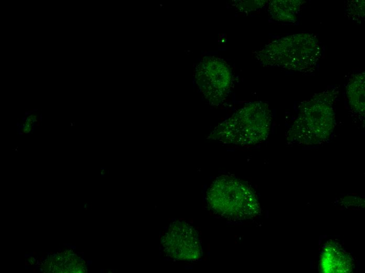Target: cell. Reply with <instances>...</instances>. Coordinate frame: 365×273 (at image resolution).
I'll return each instance as SVG.
<instances>
[{
  "instance_id": "6da1fadb",
  "label": "cell",
  "mask_w": 365,
  "mask_h": 273,
  "mask_svg": "<svg viewBox=\"0 0 365 273\" xmlns=\"http://www.w3.org/2000/svg\"><path fill=\"white\" fill-rule=\"evenodd\" d=\"M206 200L209 212L231 222L253 219L261 212L251 185L232 175L216 178L206 192Z\"/></svg>"
},
{
  "instance_id": "7a4b0ae2",
  "label": "cell",
  "mask_w": 365,
  "mask_h": 273,
  "mask_svg": "<svg viewBox=\"0 0 365 273\" xmlns=\"http://www.w3.org/2000/svg\"><path fill=\"white\" fill-rule=\"evenodd\" d=\"M271 120L268 105L256 101L246 105L221 123L208 138L225 144L255 145L268 137Z\"/></svg>"
},
{
  "instance_id": "3957f363",
  "label": "cell",
  "mask_w": 365,
  "mask_h": 273,
  "mask_svg": "<svg viewBox=\"0 0 365 273\" xmlns=\"http://www.w3.org/2000/svg\"><path fill=\"white\" fill-rule=\"evenodd\" d=\"M321 50L315 36L308 34L290 35L266 45L256 58L267 66L307 72L316 66Z\"/></svg>"
},
{
  "instance_id": "277c9868",
  "label": "cell",
  "mask_w": 365,
  "mask_h": 273,
  "mask_svg": "<svg viewBox=\"0 0 365 273\" xmlns=\"http://www.w3.org/2000/svg\"><path fill=\"white\" fill-rule=\"evenodd\" d=\"M333 100V93L325 92L302 103L298 118L288 131V140L305 145L326 141L336 124Z\"/></svg>"
},
{
  "instance_id": "5b68a950",
  "label": "cell",
  "mask_w": 365,
  "mask_h": 273,
  "mask_svg": "<svg viewBox=\"0 0 365 273\" xmlns=\"http://www.w3.org/2000/svg\"><path fill=\"white\" fill-rule=\"evenodd\" d=\"M197 83L209 104L218 106L226 99L231 88V68L223 59L206 57L198 66Z\"/></svg>"
},
{
  "instance_id": "8992f818",
  "label": "cell",
  "mask_w": 365,
  "mask_h": 273,
  "mask_svg": "<svg viewBox=\"0 0 365 273\" xmlns=\"http://www.w3.org/2000/svg\"><path fill=\"white\" fill-rule=\"evenodd\" d=\"M161 243L166 254L177 260L195 261L203 255L198 232L184 221L170 224Z\"/></svg>"
},
{
  "instance_id": "52a82bcc",
  "label": "cell",
  "mask_w": 365,
  "mask_h": 273,
  "mask_svg": "<svg viewBox=\"0 0 365 273\" xmlns=\"http://www.w3.org/2000/svg\"><path fill=\"white\" fill-rule=\"evenodd\" d=\"M321 267L323 273H349L352 270V261L338 244L330 243L324 248Z\"/></svg>"
},
{
  "instance_id": "ba28073f",
  "label": "cell",
  "mask_w": 365,
  "mask_h": 273,
  "mask_svg": "<svg viewBox=\"0 0 365 273\" xmlns=\"http://www.w3.org/2000/svg\"><path fill=\"white\" fill-rule=\"evenodd\" d=\"M304 1L298 0H275L269 6V11L275 20L278 21L294 22L297 20Z\"/></svg>"
},
{
  "instance_id": "9c48e42d",
  "label": "cell",
  "mask_w": 365,
  "mask_h": 273,
  "mask_svg": "<svg viewBox=\"0 0 365 273\" xmlns=\"http://www.w3.org/2000/svg\"><path fill=\"white\" fill-rule=\"evenodd\" d=\"M365 73L355 75L349 82L347 94L351 107L360 114L365 115Z\"/></svg>"
},
{
  "instance_id": "30bf717a",
  "label": "cell",
  "mask_w": 365,
  "mask_h": 273,
  "mask_svg": "<svg viewBox=\"0 0 365 273\" xmlns=\"http://www.w3.org/2000/svg\"><path fill=\"white\" fill-rule=\"evenodd\" d=\"M347 11L353 20L362 21L365 17V1H354L349 2Z\"/></svg>"
},
{
  "instance_id": "8fae6325",
  "label": "cell",
  "mask_w": 365,
  "mask_h": 273,
  "mask_svg": "<svg viewBox=\"0 0 365 273\" xmlns=\"http://www.w3.org/2000/svg\"><path fill=\"white\" fill-rule=\"evenodd\" d=\"M236 3V6L241 11H252L262 7L266 1H239Z\"/></svg>"
},
{
  "instance_id": "7c38bea8",
  "label": "cell",
  "mask_w": 365,
  "mask_h": 273,
  "mask_svg": "<svg viewBox=\"0 0 365 273\" xmlns=\"http://www.w3.org/2000/svg\"><path fill=\"white\" fill-rule=\"evenodd\" d=\"M30 128H31L30 126H26L25 127V133H26V134L29 133V132H30Z\"/></svg>"
},
{
  "instance_id": "4fadbf2b",
  "label": "cell",
  "mask_w": 365,
  "mask_h": 273,
  "mask_svg": "<svg viewBox=\"0 0 365 273\" xmlns=\"http://www.w3.org/2000/svg\"><path fill=\"white\" fill-rule=\"evenodd\" d=\"M39 121H42V114L41 115L40 118V119H39Z\"/></svg>"
},
{
  "instance_id": "5bb4252c",
  "label": "cell",
  "mask_w": 365,
  "mask_h": 273,
  "mask_svg": "<svg viewBox=\"0 0 365 273\" xmlns=\"http://www.w3.org/2000/svg\"><path fill=\"white\" fill-rule=\"evenodd\" d=\"M19 133L20 135H24L25 134L22 133V132L19 131Z\"/></svg>"
},
{
  "instance_id": "9a60e30c",
  "label": "cell",
  "mask_w": 365,
  "mask_h": 273,
  "mask_svg": "<svg viewBox=\"0 0 365 273\" xmlns=\"http://www.w3.org/2000/svg\"><path fill=\"white\" fill-rule=\"evenodd\" d=\"M29 114V112H26V113H25V116H28V115Z\"/></svg>"
},
{
  "instance_id": "2e32d148",
  "label": "cell",
  "mask_w": 365,
  "mask_h": 273,
  "mask_svg": "<svg viewBox=\"0 0 365 273\" xmlns=\"http://www.w3.org/2000/svg\"><path fill=\"white\" fill-rule=\"evenodd\" d=\"M22 120L23 121H25L27 120V119L25 118H22Z\"/></svg>"
},
{
  "instance_id": "e0dca14e",
  "label": "cell",
  "mask_w": 365,
  "mask_h": 273,
  "mask_svg": "<svg viewBox=\"0 0 365 273\" xmlns=\"http://www.w3.org/2000/svg\"><path fill=\"white\" fill-rule=\"evenodd\" d=\"M17 126H20V123L19 122H17Z\"/></svg>"
},
{
  "instance_id": "ac0fdd59",
  "label": "cell",
  "mask_w": 365,
  "mask_h": 273,
  "mask_svg": "<svg viewBox=\"0 0 365 273\" xmlns=\"http://www.w3.org/2000/svg\"><path fill=\"white\" fill-rule=\"evenodd\" d=\"M71 126H72V127L74 126L73 123L72 122H71Z\"/></svg>"
},
{
  "instance_id": "d6986e66",
  "label": "cell",
  "mask_w": 365,
  "mask_h": 273,
  "mask_svg": "<svg viewBox=\"0 0 365 273\" xmlns=\"http://www.w3.org/2000/svg\"><path fill=\"white\" fill-rule=\"evenodd\" d=\"M34 127H33L32 128V134L33 133V132H34Z\"/></svg>"
}]
</instances>
